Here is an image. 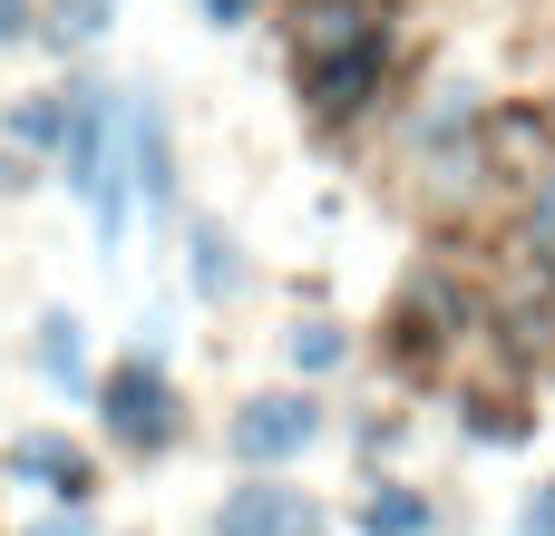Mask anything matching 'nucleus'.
Wrapping results in <instances>:
<instances>
[{"instance_id": "1", "label": "nucleus", "mask_w": 555, "mask_h": 536, "mask_svg": "<svg viewBox=\"0 0 555 536\" xmlns=\"http://www.w3.org/2000/svg\"><path fill=\"white\" fill-rule=\"evenodd\" d=\"M117 107H107V88H68V127H59V176L98 205V234H117L127 225V195H117Z\"/></svg>"}, {"instance_id": "2", "label": "nucleus", "mask_w": 555, "mask_h": 536, "mask_svg": "<svg viewBox=\"0 0 555 536\" xmlns=\"http://www.w3.org/2000/svg\"><path fill=\"white\" fill-rule=\"evenodd\" d=\"M98 410H107V439H127V449H166L176 439V391H166L156 352H137L127 371H107Z\"/></svg>"}, {"instance_id": "3", "label": "nucleus", "mask_w": 555, "mask_h": 536, "mask_svg": "<svg viewBox=\"0 0 555 536\" xmlns=\"http://www.w3.org/2000/svg\"><path fill=\"white\" fill-rule=\"evenodd\" d=\"M380 68H390V39H380V29H361V39H332V49H302V88H312V107H322V117H351V107H371Z\"/></svg>"}, {"instance_id": "4", "label": "nucleus", "mask_w": 555, "mask_h": 536, "mask_svg": "<svg viewBox=\"0 0 555 536\" xmlns=\"http://www.w3.org/2000/svg\"><path fill=\"white\" fill-rule=\"evenodd\" d=\"M312 430H322V410H312L302 391H273V400H244V410H234L224 449H234L244 469H283V459L312 449Z\"/></svg>"}, {"instance_id": "5", "label": "nucleus", "mask_w": 555, "mask_h": 536, "mask_svg": "<svg viewBox=\"0 0 555 536\" xmlns=\"http://www.w3.org/2000/svg\"><path fill=\"white\" fill-rule=\"evenodd\" d=\"M215 536H312V498L302 488H234L215 508Z\"/></svg>"}, {"instance_id": "6", "label": "nucleus", "mask_w": 555, "mask_h": 536, "mask_svg": "<svg viewBox=\"0 0 555 536\" xmlns=\"http://www.w3.org/2000/svg\"><path fill=\"white\" fill-rule=\"evenodd\" d=\"M127 176H137L146 215H166V195H176V156H166V107H127Z\"/></svg>"}, {"instance_id": "7", "label": "nucleus", "mask_w": 555, "mask_h": 536, "mask_svg": "<svg viewBox=\"0 0 555 536\" xmlns=\"http://www.w3.org/2000/svg\"><path fill=\"white\" fill-rule=\"evenodd\" d=\"M10 469H20V478H39V488H49V498H68V508L88 498V459H78L68 439H20V449H10Z\"/></svg>"}, {"instance_id": "8", "label": "nucleus", "mask_w": 555, "mask_h": 536, "mask_svg": "<svg viewBox=\"0 0 555 536\" xmlns=\"http://www.w3.org/2000/svg\"><path fill=\"white\" fill-rule=\"evenodd\" d=\"M361 527H371V536H429V498H410V488H371V498H361Z\"/></svg>"}, {"instance_id": "9", "label": "nucleus", "mask_w": 555, "mask_h": 536, "mask_svg": "<svg viewBox=\"0 0 555 536\" xmlns=\"http://www.w3.org/2000/svg\"><path fill=\"white\" fill-rule=\"evenodd\" d=\"M39 371H49V381H78V371H88V342H78V322H68V312H49V322H39Z\"/></svg>"}, {"instance_id": "10", "label": "nucleus", "mask_w": 555, "mask_h": 536, "mask_svg": "<svg viewBox=\"0 0 555 536\" xmlns=\"http://www.w3.org/2000/svg\"><path fill=\"white\" fill-rule=\"evenodd\" d=\"M195 283H205V293H234V283H244V264H234V244H224L215 225L195 234Z\"/></svg>"}, {"instance_id": "11", "label": "nucleus", "mask_w": 555, "mask_h": 536, "mask_svg": "<svg viewBox=\"0 0 555 536\" xmlns=\"http://www.w3.org/2000/svg\"><path fill=\"white\" fill-rule=\"evenodd\" d=\"M293 361H302V371H332V361H341V332H332V322H302V332H293Z\"/></svg>"}, {"instance_id": "12", "label": "nucleus", "mask_w": 555, "mask_h": 536, "mask_svg": "<svg viewBox=\"0 0 555 536\" xmlns=\"http://www.w3.org/2000/svg\"><path fill=\"white\" fill-rule=\"evenodd\" d=\"M205 20H215V29H234V20H254V0H205Z\"/></svg>"}, {"instance_id": "13", "label": "nucleus", "mask_w": 555, "mask_h": 536, "mask_svg": "<svg viewBox=\"0 0 555 536\" xmlns=\"http://www.w3.org/2000/svg\"><path fill=\"white\" fill-rule=\"evenodd\" d=\"M29 536H88V518L68 508V518H39V527H29Z\"/></svg>"}, {"instance_id": "14", "label": "nucleus", "mask_w": 555, "mask_h": 536, "mask_svg": "<svg viewBox=\"0 0 555 536\" xmlns=\"http://www.w3.org/2000/svg\"><path fill=\"white\" fill-rule=\"evenodd\" d=\"M29 29V0H0V39H20Z\"/></svg>"}, {"instance_id": "15", "label": "nucleus", "mask_w": 555, "mask_h": 536, "mask_svg": "<svg viewBox=\"0 0 555 536\" xmlns=\"http://www.w3.org/2000/svg\"><path fill=\"white\" fill-rule=\"evenodd\" d=\"M527 536H555V498H537V508H527Z\"/></svg>"}]
</instances>
